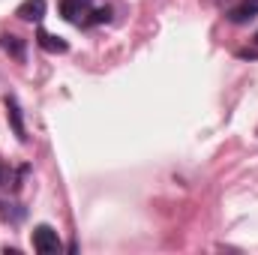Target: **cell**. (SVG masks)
Segmentation results:
<instances>
[{
	"mask_svg": "<svg viewBox=\"0 0 258 255\" xmlns=\"http://www.w3.org/2000/svg\"><path fill=\"white\" fill-rule=\"evenodd\" d=\"M33 249L39 255H57L63 249V243H60V237L51 225H36L33 228Z\"/></svg>",
	"mask_w": 258,
	"mask_h": 255,
	"instance_id": "cell-1",
	"label": "cell"
},
{
	"mask_svg": "<svg viewBox=\"0 0 258 255\" xmlns=\"http://www.w3.org/2000/svg\"><path fill=\"white\" fill-rule=\"evenodd\" d=\"M258 15V0H240V3H234L231 9H228V21L231 24H249L252 18Z\"/></svg>",
	"mask_w": 258,
	"mask_h": 255,
	"instance_id": "cell-2",
	"label": "cell"
},
{
	"mask_svg": "<svg viewBox=\"0 0 258 255\" xmlns=\"http://www.w3.org/2000/svg\"><path fill=\"white\" fill-rule=\"evenodd\" d=\"M90 6H93L90 0H60V15L72 24H81L84 15L90 12Z\"/></svg>",
	"mask_w": 258,
	"mask_h": 255,
	"instance_id": "cell-3",
	"label": "cell"
},
{
	"mask_svg": "<svg viewBox=\"0 0 258 255\" xmlns=\"http://www.w3.org/2000/svg\"><path fill=\"white\" fill-rule=\"evenodd\" d=\"M6 117H9V126L18 135V141H27V129H24V117H21V105L15 96H6Z\"/></svg>",
	"mask_w": 258,
	"mask_h": 255,
	"instance_id": "cell-4",
	"label": "cell"
},
{
	"mask_svg": "<svg viewBox=\"0 0 258 255\" xmlns=\"http://www.w3.org/2000/svg\"><path fill=\"white\" fill-rule=\"evenodd\" d=\"M36 45H39L42 51H48V54H66V51H69L66 39L48 33V30H36Z\"/></svg>",
	"mask_w": 258,
	"mask_h": 255,
	"instance_id": "cell-5",
	"label": "cell"
},
{
	"mask_svg": "<svg viewBox=\"0 0 258 255\" xmlns=\"http://www.w3.org/2000/svg\"><path fill=\"white\" fill-rule=\"evenodd\" d=\"M15 15L21 18V21H42V15H45V0H24L18 9H15Z\"/></svg>",
	"mask_w": 258,
	"mask_h": 255,
	"instance_id": "cell-6",
	"label": "cell"
},
{
	"mask_svg": "<svg viewBox=\"0 0 258 255\" xmlns=\"http://www.w3.org/2000/svg\"><path fill=\"white\" fill-rule=\"evenodd\" d=\"M0 45H3L15 60H24V39H18V36H0Z\"/></svg>",
	"mask_w": 258,
	"mask_h": 255,
	"instance_id": "cell-7",
	"label": "cell"
},
{
	"mask_svg": "<svg viewBox=\"0 0 258 255\" xmlns=\"http://www.w3.org/2000/svg\"><path fill=\"white\" fill-rule=\"evenodd\" d=\"M15 204H6V201H0V219H6V222H21L24 219V207H18V210H12Z\"/></svg>",
	"mask_w": 258,
	"mask_h": 255,
	"instance_id": "cell-8",
	"label": "cell"
},
{
	"mask_svg": "<svg viewBox=\"0 0 258 255\" xmlns=\"http://www.w3.org/2000/svg\"><path fill=\"white\" fill-rule=\"evenodd\" d=\"M9 186H12V189H18V177H15L6 165H0V189H9Z\"/></svg>",
	"mask_w": 258,
	"mask_h": 255,
	"instance_id": "cell-9",
	"label": "cell"
},
{
	"mask_svg": "<svg viewBox=\"0 0 258 255\" xmlns=\"http://www.w3.org/2000/svg\"><path fill=\"white\" fill-rule=\"evenodd\" d=\"M108 18H111V9H108V6H105V9H96V12H93V18H90V21H93V24H102V21H108Z\"/></svg>",
	"mask_w": 258,
	"mask_h": 255,
	"instance_id": "cell-10",
	"label": "cell"
},
{
	"mask_svg": "<svg viewBox=\"0 0 258 255\" xmlns=\"http://www.w3.org/2000/svg\"><path fill=\"white\" fill-rule=\"evenodd\" d=\"M204 3H219V0H204Z\"/></svg>",
	"mask_w": 258,
	"mask_h": 255,
	"instance_id": "cell-11",
	"label": "cell"
},
{
	"mask_svg": "<svg viewBox=\"0 0 258 255\" xmlns=\"http://www.w3.org/2000/svg\"><path fill=\"white\" fill-rule=\"evenodd\" d=\"M255 42H258V33H255Z\"/></svg>",
	"mask_w": 258,
	"mask_h": 255,
	"instance_id": "cell-12",
	"label": "cell"
}]
</instances>
